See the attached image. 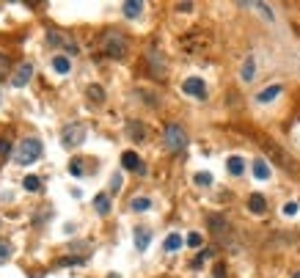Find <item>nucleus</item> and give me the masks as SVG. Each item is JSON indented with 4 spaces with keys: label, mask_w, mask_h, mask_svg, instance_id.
<instances>
[{
    "label": "nucleus",
    "mask_w": 300,
    "mask_h": 278,
    "mask_svg": "<svg viewBox=\"0 0 300 278\" xmlns=\"http://www.w3.org/2000/svg\"><path fill=\"white\" fill-rule=\"evenodd\" d=\"M107 278H121V276H118V273H110V276H107Z\"/></svg>",
    "instance_id": "72a5a7b5"
},
{
    "label": "nucleus",
    "mask_w": 300,
    "mask_h": 278,
    "mask_svg": "<svg viewBox=\"0 0 300 278\" xmlns=\"http://www.w3.org/2000/svg\"><path fill=\"white\" fill-rule=\"evenodd\" d=\"M47 44H50V47H58V44H66V39H61V33L50 30V33H47Z\"/></svg>",
    "instance_id": "393cba45"
},
{
    "label": "nucleus",
    "mask_w": 300,
    "mask_h": 278,
    "mask_svg": "<svg viewBox=\"0 0 300 278\" xmlns=\"http://www.w3.org/2000/svg\"><path fill=\"white\" fill-rule=\"evenodd\" d=\"M127 135H130L132 141H143V138H146V127H143L141 121H130V127H127Z\"/></svg>",
    "instance_id": "dca6fc26"
},
{
    "label": "nucleus",
    "mask_w": 300,
    "mask_h": 278,
    "mask_svg": "<svg viewBox=\"0 0 300 278\" xmlns=\"http://www.w3.org/2000/svg\"><path fill=\"white\" fill-rule=\"evenodd\" d=\"M182 91L188 96H196V99H204V96H206V86H204L201 77H188V80L182 83Z\"/></svg>",
    "instance_id": "39448f33"
},
{
    "label": "nucleus",
    "mask_w": 300,
    "mask_h": 278,
    "mask_svg": "<svg viewBox=\"0 0 300 278\" xmlns=\"http://www.w3.org/2000/svg\"><path fill=\"white\" fill-rule=\"evenodd\" d=\"M226 168H229L231 177H242V171H245V160L234 154V157H229V160H226Z\"/></svg>",
    "instance_id": "ddd939ff"
},
{
    "label": "nucleus",
    "mask_w": 300,
    "mask_h": 278,
    "mask_svg": "<svg viewBox=\"0 0 300 278\" xmlns=\"http://www.w3.org/2000/svg\"><path fill=\"white\" fill-rule=\"evenodd\" d=\"M94 209H97L100 215H110V198H107L105 193H100V195L94 198Z\"/></svg>",
    "instance_id": "f3484780"
},
{
    "label": "nucleus",
    "mask_w": 300,
    "mask_h": 278,
    "mask_svg": "<svg viewBox=\"0 0 300 278\" xmlns=\"http://www.w3.org/2000/svg\"><path fill=\"white\" fill-rule=\"evenodd\" d=\"M292 278H300V270H298V273H295V276H292Z\"/></svg>",
    "instance_id": "f704fd0d"
},
{
    "label": "nucleus",
    "mask_w": 300,
    "mask_h": 278,
    "mask_svg": "<svg viewBox=\"0 0 300 278\" xmlns=\"http://www.w3.org/2000/svg\"><path fill=\"white\" fill-rule=\"evenodd\" d=\"M121 166L127 168V171H135V174H146V168H143V163H141V157H138L135 152H124L121 154Z\"/></svg>",
    "instance_id": "423d86ee"
},
{
    "label": "nucleus",
    "mask_w": 300,
    "mask_h": 278,
    "mask_svg": "<svg viewBox=\"0 0 300 278\" xmlns=\"http://www.w3.org/2000/svg\"><path fill=\"white\" fill-rule=\"evenodd\" d=\"M102 50H105L107 58H127V53H130V44H127V36L118 33V30H110V33L102 36Z\"/></svg>",
    "instance_id": "f257e3e1"
},
{
    "label": "nucleus",
    "mask_w": 300,
    "mask_h": 278,
    "mask_svg": "<svg viewBox=\"0 0 300 278\" xmlns=\"http://www.w3.org/2000/svg\"><path fill=\"white\" fill-rule=\"evenodd\" d=\"M89 99H94L97 105H100V102H105V91H102L100 86H89Z\"/></svg>",
    "instance_id": "4be33fe9"
},
{
    "label": "nucleus",
    "mask_w": 300,
    "mask_h": 278,
    "mask_svg": "<svg viewBox=\"0 0 300 278\" xmlns=\"http://www.w3.org/2000/svg\"><path fill=\"white\" fill-rule=\"evenodd\" d=\"M25 190H30V193H39L41 190V179L39 177H33V174H30V177H25Z\"/></svg>",
    "instance_id": "412c9836"
},
{
    "label": "nucleus",
    "mask_w": 300,
    "mask_h": 278,
    "mask_svg": "<svg viewBox=\"0 0 300 278\" xmlns=\"http://www.w3.org/2000/svg\"><path fill=\"white\" fill-rule=\"evenodd\" d=\"M121 11H124V17H130V19H138L143 14V3L141 0H127L121 6Z\"/></svg>",
    "instance_id": "9d476101"
},
{
    "label": "nucleus",
    "mask_w": 300,
    "mask_h": 278,
    "mask_svg": "<svg viewBox=\"0 0 300 278\" xmlns=\"http://www.w3.org/2000/svg\"><path fill=\"white\" fill-rule=\"evenodd\" d=\"M253 177L262 179V182H265V179H270V166H267V160H262V157H256V160H253Z\"/></svg>",
    "instance_id": "f8f14e48"
},
{
    "label": "nucleus",
    "mask_w": 300,
    "mask_h": 278,
    "mask_svg": "<svg viewBox=\"0 0 300 278\" xmlns=\"http://www.w3.org/2000/svg\"><path fill=\"white\" fill-rule=\"evenodd\" d=\"M163 141H165V149L168 152H185V146H188V132H185L182 124H177V121H171V124H165V132H163Z\"/></svg>",
    "instance_id": "7ed1b4c3"
},
{
    "label": "nucleus",
    "mask_w": 300,
    "mask_h": 278,
    "mask_svg": "<svg viewBox=\"0 0 300 278\" xmlns=\"http://www.w3.org/2000/svg\"><path fill=\"white\" fill-rule=\"evenodd\" d=\"M121 182H124L121 174H113V177H110V190H113V193H118V190H121Z\"/></svg>",
    "instance_id": "cd10ccee"
},
{
    "label": "nucleus",
    "mask_w": 300,
    "mask_h": 278,
    "mask_svg": "<svg viewBox=\"0 0 300 278\" xmlns=\"http://www.w3.org/2000/svg\"><path fill=\"white\" fill-rule=\"evenodd\" d=\"M248 212L253 215H265L267 212V198L262 193H251L248 195Z\"/></svg>",
    "instance_id": "0eeeda50"
},
{
    "label": "nucleus",
    "mask_w": 300,
    "mask_h": 278,
    "mask_svg": "<svg viewBox=\"0 0 300 278\" xmlns=\"http://www.w3.org/2000/svg\"><path fill=\"white\" fill-rule=\"evenodd\" d=\"M149 243H152V231H149V229H135V248L146 251Z\"/></svg>",
    "instance_id": "4468645a"
},
{
    "label": "nucleus",
    "mask_w": 300,
    "mask_h": 278,
    "mask_svg": "<svg viewBox=\"0 0 300 278\" xmlns=\"http://www.w3.org/2000/svg\"><path fill=\"white\" fill-rule=\"evenodd\" d=\"M209 229H212V231H218V234L223 237V231L229 229V223H226L223 218H218V215H212V218H209Z\"/></svg>",
    "instance_id": "aec40b11"
},
{
    "label": "nucleus",
    "mask_w": 300,
    "mask_h": 278,
    "mask_svg": "<svg viewBox=\"0 0 300 278\" xmlns=\"http://www.w3.org/2000/svg\"><path fill=\"white\" fill-rule=\"evenodd\" d=\"M193 182L196 185H199V187H209V185H212V174H196V177H193Z\"/></svg>",
    "instance_id": "b1692460"
},
{
    "label": "nucleus",
    "mask_w": 300,
    "mask_h": 278,
    "mask_svg": "<svg viewBox=\"0 0 300 278\" xmlns=\"http://www.w3.org/2000/svg\"><path fill=\"white\" fill-rule=\"evenodd\" d=\"M6 72H8V58H6L3 53H0V77L6 75Z\"/></svg>",
    "instance_id": "7c9ffc66"
},
{
    "label": "nucleus",
    "mask_w": 300,
    "mask_h": 278,
    "mask_svg": "<svg viewBox=\"0 0 300 278\" xmlns=\"http://www.w3.org/2000/svg\"><path fill=\"white\" fill-rule=\"evenodd\" d=\"M8 154H11V143H8V141H3V138H0V157L6 160Z\"/></svg>",
    "instance_id": "c85d7f7f"
},
{
    "label": "nucleus",
    "mask_w": 300,
    "mask_h": 278,
    "mask_svg": "<svg viewBox=\"0 0 300 278\" xmlns=\"http://www.w3.org/2000/svg\"><path fill=\"white\" fill-rule=\"evenodd\" d=\"M201 243H204V237H201L199 231H190V237H188V245H190V248H201Z\"/></svg>",
    "instance_id": "a878e982"
},
{
    "label": "nucleus",
    "mask_w": 300,
    "mask_h": 278,
    "mask_svg": "<svg viewBox=\"0 0 300 278\" xmlns=\"http://www.w3.org/2000/svg\"><path fill=\"white\" fill-rule=\"evenodd\" d=\"M281 86H267L265 91H259V94H256V102H259V105H267V102H273V99H278V96H281Z\"/></svg>",
    "instance_id": "1a4fd4ad"
},
{
    "label": "nucleus",
    "mask_w": 300,
    "mask_h": 278,
    "mask_svg": "<svg viewBox=\"0 0 300 278\" xmlns=\"http://www.w3.org/2000/svg\"><path fill=\"white\" fill-rule=\"evenodd\" d=\"M215 278H226V270H223V265H218V267H215Z\"/></svg>",
    "instance_id": "2f4dec72"
},
{
    "label": "nucleus",
    "mask_w": 300,
    "mask_h": 278,
    "mask_svg": "<svg viewBox=\"0 0 300 278\" xmlns=\"http://www.w3.org/2000/svg\"><path fill=\"white\" fill-rule=\"evenodd\" d=\"M30 77H33V64H19V69L14 72V80H11V83L17 86V89H22Z\"/></svg>",
    "instance_id": "6e6552de"
},
{
    "label": "nucleus",
    "mask_w": 300,
    "mask_h": 278,
    "mask_svg": "<svg viewBox=\"0 0 300 278\" xmlns=\"http://www.w3.org/2000/svg\"><path fill=\"white\" fill-rule=\"evenodd\" d=\"M182 245H185L182 234H168V237H165V243H163V248L165 251H179Z\"/></svg>",
    "instance_id": "6ab92c4d"
},
{
    "label": "nucleus",
    "mask_w": 300,
    "mask_h": 278,
    "mask_svg": "<svg viewBox=\"0 0 300 278\" xmlns=\"http://www.w3.org/2000/svg\"><path fill=\"white\" fill-rule=\"evenodd\" d=\"M53 69L58 72V75H69L72 61H69V58H64V55H55V58H53Z\"/></svg>",
    "instance_id": "a211bd4d"
},
{
    "label": "nucleus",
    "mask_w": 300,
    "mask_h": 278,
    "mask_svg": "<svg viewBox=\"0 0 300 278\" xmlns=\"http://www.w3.org/2000/svg\"><path fill=\"white\" fill-rule=\"evenodd\" d=\"M298 209H300V204H298V201H289V204H284V215H287V218L298 215Z\"/></svg>",
    "instance_id": "bb28decb"
},
{
    "label": "nucleus",
    "mask_w": 300,
    "mask_h": 278,
    "mask_svg": "<svg viewBox=\"0 0 300 278\" xmlns=\"http://www.w3.org/2000/svg\"><path fill=\"white\" fill-rule=\"evenodd\" d=\"M179 11H193V3H179Z\"/></svg>",
    "instance_id": "473e14b6"
},
{
    "label": "nucleus",
    "mask_w": 300,
    "mask_h": 278,
    "mask_svg": "<svg viewBox=\"0 0 300 278\" xmlns=\"http://www.w3.org/2000/svg\"><path fill=\"white\" fill-rule=\"evenodd\" d=\"M69 174H72V177H83V174H86V168H83V160H80V157H75V160L69 163Z\"/></svg>",
    "instance_id": "5701e85b"
},
{
    "label": "nucleus",
    "mask_w": 300,
    "mask_h": 278,
    "mask_svg": "<svg viewBox=\"0 0 300 278\" xmlns=\"http://www.w3.org/2000/svg\"><path fill=\"white\" fill-rule=\"evenodd\" d=\"M8 254H11L8 243H3V240H0V262H3V259H8Z\"/></svg>",
    "instance_id": "c756f323"
},
{
    "label": "nucleus",
    "mask_w": 300,
    "mask_h": 278,
    "mask_svg": "<svg viewBox=\"0 0 300 278\" xmlns=\"http://www.w3.org/2000/svg\"><path fill=\"white\" fill-rule=\"evenodd\" d=\"M130 209L132 212H146V209H152V198H146V195H135L130 201Z\"/></svg>",
    "instance_id": "2eb2a0df"
},
{
    "label": "nucleus",
    "mask_w": 300,
    "mask_h": 278,
    "mask_svg": "<svg viewBox=\"0 0 300 278\" xmlns=\"http://www.w3.org/2000/svg\"><path fill=\"white\" fill-rule=\"evenodd\" d=\"M41 152H44V146H41L39 138H25V141L14 149V160H17L19 166H30V163H36L41 157Z\"/></svg>",
    "instance_id": "f03ea898"
},
{
    "label": "nucleus",
    "mask_w": 300,
    "mask_h": 278,
    "mask_svg": "<svg viewBox=\"0 0 300 278\" xmlns=\"http://www.w3.org/2000/svg\"><path fill=\"white\" fill-rule=\"evenodd\" d=\"M86 135H89V130H86V124H83V121H72V124H66V127H64V132H61V143H64L66 149L83 146V141H86Z\"/></svg>",
    "instance_id": "20e7f679"
},
{
    "label": "nucleus",
    "mask_w": 300,
    "mask_h": 278,
    "mask_svg": "<svg viewBox=\"0 0 300 278\" xmlns=\"http://www.w3.org/2000/svg\"><path fill=\"white\" fill-rule=\"evenodd\" d=\"M253 75H256V58H253V55H248V58H245V64H242V69H240V80L251 83V80H253Z\"/></svg>",
    "instance_id": "9b49d317"
}]
</instances>
